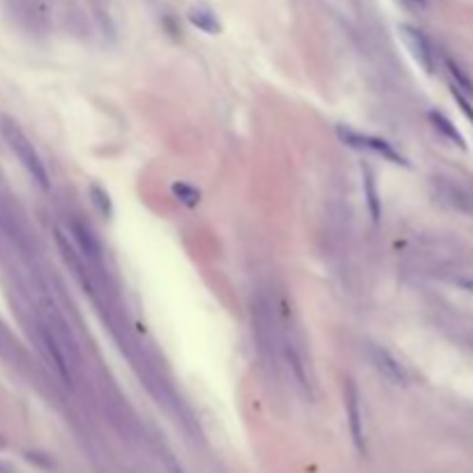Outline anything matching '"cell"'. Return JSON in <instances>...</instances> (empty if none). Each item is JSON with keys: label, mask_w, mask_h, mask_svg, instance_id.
I'll list each match as a JSON object with an SVG mask.
<instances>
[{"label": "cell", "mask_w": 473, "mask_h": 473, "mask_svg": "<svg viewBox=\"0 0 473 473\" xmlns=\"http://www.w3.org/2000/svg\"><path fill=\"white\" fill-rule=\"evenodd\" d=\"M42 339L49 349L51 358L58 367V372L63 374L65 381H72V370L76 367V349L74 341L69 339V332L65 328V323L56 314H47L42 319Z\"/></svg>", "instance_id": "cell-1"}, {"label": "cell", "mask_w": 473, "mask_h": 473, "mask_svg": "<svg viewBox=\"0 0 473 473\" xmlns=\"http://www.w3.org/2000/svg\"><path fill=\"white\" fill-rule=\"evenodd\" d=\"M3 136H5L7 146H10V151L16 155V160H19L25 166V171H28L30 176H33V180L37 182L40 187L47 189L49 176H47L45 162L40 160V155L33 148V144L28 141V136H25L21 129L16 127L12 120H7V118L3 120Z\"/></svg>", "instance_id": "cell-2"}, {"label": "cell", "mask_w": 473, "mask_h": 473, "mask_svg": "<svg viewBox=\"0 0 473 473\" xmlns=\"http://www.w3.org/2000/svg\"><path fill=\"white\" fill-rule=\"evenodd\" d=\"M337 134H339L341 141L349 144V146H354V148H367V151L379 153V155L385 157V160H390V162H395V164H407L404 157H402V155L395 151V148H390V144L381 141V139L358 134V132H354V129H346V127H341V125L337 127Z\"/></svg>", "instance_id": "cell-3"}, {"label": "cell", "mask_w": 473, "mask_h": 473, "mask_svg": "<svg viewBox=\"0 0 473 473\" xmlns=\"http://www.w3.org/2000/svg\"><path fill=\"white\" fill-rule=\"evenodd\" d=\"M370 358L385 381L395 383V385H404L407 383V370L402 367V363L397 361L390 351H385L383 346H370Z\"/></svg>", "instance_id": "cell-4"}, {"label": "cell", "mask_w": 473, "mask_h": 473, "mask_svg": "<svg viewBox=\"0 0 473 473\" xmlns=\"http://www.w3.org/2000/svg\"><path fill=\"white\" fill-rule=\"evenodd\" d=\"M346 414H349V427L358 450H365V434H363V414H361V395L354 383L346 385Z\"/></svg>", "instance_id": "cell-5"}, {"label": "cell", "mask_w": 473, "mask_h": 473, "mask_svg": "<svg viewBox=\"0 0 473 473\" xmlns=\"http://www.w3.org/2000/svg\"><path fill=\"white\" fill-rule=\"evenodd\" d=\"M399 35H402L404 45L411 49V54H414V58L418 60V63L423 65L427 72H432V51H429L425 35L420 30H416V28H411V25H402Z\"/></svg>", "instance_id": "cell-6"}, {"label": "cell", "mask_w": 473, "mask_h": 473, "mask_svg": "<svg viewBox=\"0 0 473 473\" xmlns=\"http://www.w3.org/2000/svg\"><path fill=\"white\" fill-rule=\"evenodd\" d=\"M72 233H74V238L78 243V247H81V252H83V257L93 259L95 264H100V254H102L100 243L95 240V235H93V231L88 229V226H83L81 222H74Z\"/></svg>", "instance_id": "cell-7"}, {"label": "cell", "mask_w": 473, "mask_h": 473, "mask_svg": "<svg viewBox=\"0 0 473 473\" xmlns=\"http://www.w3.org/2000/svg\"><path fill=\"white\" fill-rule=\"evenodd\" d=\"M363 185H365V197H367V206H370V213H372V220L376 222L381 215V208H379V192H376V180H374V173L370 166H363Z\"/></svg>", "instance_id": "cell-8"}, {"label": "cell", "mask_w": 473, "mask_h": 473, "mask_svg": "<svg viewBox=\"0 0 473 473\" xmlns=\"http://www.w3.org/2000/svg\"><path fill=\"white\" fill-rule=\"evenodd\" d=\"M189 21L194 23L197 28L206 30L210 35L220 33V21H217L215 14L210 12V10H206V7H194V10L189 12Z\"/></svg>", "instance_id": "cell-9"}, {"label": "cell", "mask_w": 473, "mask_h": 473, "mask_svg": "<svg viewBox=\"0 0 473 473\" xmlns=\"http://www.w3.org/2000/svg\"><path fill=\"white\" fill-rule=\"evenodd\" d=\"M0 358H5V361L10 363H16L21 358L19 344H16V339L10 335V330H7L3 323H0Z\"/></svg>", "instance_id": "cell-10"}, {"label": "cell", "mask_w": 473, "mask_h": 473, "mask_svg": "<svg viewBox=\"0 0 473 473\" xmlns=\"http://www.w3.org/2000/svg\"><path fill=\"white\" fill-rule=\"evenodd\" d=\"M429 120H432V122H434V127L439 129V132H443L445 136H448L450 141H455L457 146H464V139H462V134L457 132V129L452 127V122H450L448 118H445L443 113H439V111H432V113H429Z\"/></svg>", "instance_id": "cell-11"}, {"label": "cell", "mask_w": 473, "mask_h": 473, "mask_svg": "<svg viewBox=\"0 0 473 473\" xmlns=\"http://www.w3.org/2000/svg\"><path fill=\"white\" fill-rule=\"evenodd\" d=\"M171 192L178 197L180 204H185V206H189V208H194V206L199 204V201H201V192H199L197 187L187 185V182H173V185H171Z\"/></svg>", "instance_id": "cell-12"}, {"label": "cell", "mask_w": 473, "mask_h": 473, "mask_svg": "<svg viewBox=\"0 0 473 473\" xmlns=\"http://www.w3.org/2000/svg\"><path fill=\"white\" fill-rule=\"evenodd\" d=\"M448 72L452 74V78H455V83H457V88H462L467 95H473V83H471V78L462 72V67L455 63V60H448Z\"/></svg>", "instance_id": "cell-13"}, {"label": "cell", "mask_w": 473, "mask_h": 473, "mask_svg": "<svg viewBox=\"0 0 473 473\" xmlns=\"http://www.w3.org/2000/svg\"><path fill=\"white\" fill-rule=\"evenodd\" d=\"M90 197H93V204H95V208L100 210L102 215H111V201H109V194L104 192L102 187H98V185H93L90 187Z\"/></svg>", "instance_id": "cell-14"}, {"label": "cell", "mask_w": 473, "mask_h": 473, "mask_svg": "<svg viewBox=\"0 0 473 473\" xmlns=\"http://www.w3.org/2000/svg\"><path fill=\"white\" fill-rule=\"evenodd\" d=\"M452 93H455V100H457V102L462 104V109H464V113H467V116H469V118L473 120V111H471V107H469V102H467V100H464V98H462V95H460L457 90H452Z\"/></svg>", "instance_id": "cell-15"}, {"label": "cell", "mask_w": 473, "mask_h": 473, "mask_svg": "<svg viewBox=\"0 0 473 473\" xmlns=\"http://www.w3.org/2000/svg\"><path fill=\"white\" fill-rule=\"evenodd\" d=\"M166 464H169V473H182V469L178 467V464H176V460H173V457H169V460H166Z\"/></svg>", "instance_id": "cell-16"}]
</instances>
